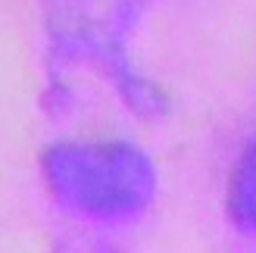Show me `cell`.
<instances>
[{"mask_svg": "<svg viewBox=\"0 0 256 253\" xmlns=\"http://www.w3.org/2000/svg\"><path fill=\"white\" fill-rule=\"evenodd\" d=\"M54 191L78 210L112 216L150 197V166L128 147H60L47 156Z\"/></svg>", "mask_w": 256, "mask_h": 253, "instance_id": "obj_1", "label": "cell"}, {"mask_svg": "<svg viewBox=\"0 0 256 253\" xmlns=\"http://www.w3.org/2000/svg\"><path fill=\"white\" fill-rule=\"evenodd\" d=\"M228 212L238 228L256 232V141L240 154L228 182Z\"/></svg>", "mask_w": 256, "mask_h": 253, "instance_id": "obj_2", "label": "cell"}]
</instances>
